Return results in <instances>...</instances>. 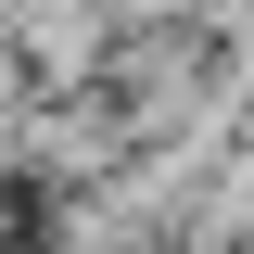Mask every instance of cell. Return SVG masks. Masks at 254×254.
<instances>
[{"mask_svg":"<svg viewBox=\"0 0 254 254\" xmlns=\"http://www.w3.org/2000/svg\"><path fill=\"white\" fill-rule=\"evenodd\" d=\"M115 165H127V127H115L102 89L26 102V115H13V190H26V203H51V190H102Z\"/></svg>","mask_w":254,"mask_h":254,"instance_id":"cell-1","label":"cell"},{"mask_svg":"<svg viewBox=\"0 0 254 254\" xmlns=\"http://www.w3.org/2000/svg\"><path fill=\"white\" fill-rule=\"evenodd\" d=\"M178 242H216V254H254V140H229L216 178L190 190V229Z\"/></svg>","mask_w":254,"mask_h":254,"instance_id":"cell-4","label":"cell"},{"mask_svg":"<svg viewBox=\"0 0 254 254\" xmlns=\"http://www.w3.org/2000/svg\"><path fill=\"white\" fill-rule=\"evenodd\" d=\"M13 254H26V242H13Z\"/></svg>","mask_w":254,"mask_h":254,"instance_id":"cell-6","label":"cell"},{"mask_svg":"<svg viewBox=\"0 0 254 254\" xmlns=\"http://www.w3.org/2000/svg\"><path fill=\"white\" fill-rule=\"evenodd\" d=\"M165 229L127 203V178L102 190H51V203H26V254H153Z\"/></svg>","mask_w":254,"mask_h":254,"instance_id":"cell-3","label":"cell"},{"mask_svg":"<svg viewBox=\"0 0 254 254\" xmlns=\"http://www.w3.org/2000/svg\"><path fill=\"white\" fill-rule=\"evenodd\" d=\"M0 51H13L26 102H76V89H102L115 26H102V0H0Z\"/></svg>","mask_w":254,"mask_h":254,"instance_id":"cell-2","label":"cell"},{"mask_svg":"<svg viewBox=\"0 0 254 254\" xmlns=\"http://www.w3.org/2000/svg\"><path fill=\"white\" fill-rule=\"evenodd\" d=\"M102 26H115V38H203L216 0H102Z\"/></svg>","mask_w":254,"mask_h":254,"instance_id":"cell-5","label":"cell"}]
</instances>
